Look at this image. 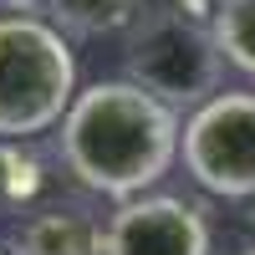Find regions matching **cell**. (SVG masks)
Segmentation results:
<instances>
[{
	"label": "cell",
	"mask_w": 255,
	"mask_h": 255,
	"mask_svg": "<svg viewBox=\"0 0 255 255\" xmlns=\"http://www.w3.org/2000/svg\"><path fill=\"white\" fill-rule=\"evenodd\" d=\"M240 255H255V250H240Z\"/></svg>",
	"instance_id": "obj_12"
},
{
	"label": "cell",
	"mask_w": 255,
	"mask_h": 255,
	"mask_svg": "<svg viewBox=\"0 0 255 255\" xmlns=\"http://www.w3.org/2000/svg\"><path fill=\"white\" fill-rule=\"evenodd\" d=\"M41 10L61 36H118L143 15L138 0H46Z\"/></svg>",
	"instance_id": "obj_7"
},
{
	"label": "cell",
	"mask_w": 255,
	"mask_h": 255,
	"mask_svg": "<svg viewBox=\"0 0 255 255\" xmlns=\"http://www.w3.org/2000/svg\"><path fill=\"white\" fill-rule=\"evenodd\" d=\"M72 102V41L41 15H0V143H26L61 128Z\"/></svg>",
	"instance_id": "obj_2"
},
{
	"label": "cell",
	"mask_w": 255,
	"mask_h": 255,
	"mask_svg": "<svg viewBox=\"0 0 255 255\" xmlns=\"http://www.w3.org/2000/svg\"><path fill=\"white\" fill-rule=\"evenodd\" d=\"M0 255H10V250H0Z\"/></svg>",
	"instance_id": "obj_13"
},
{
	"label": "cell",
	"mask_w": 255,
	"mask_h": 255,
	"mask_svg": "<svg viewBox=\"0 0 255 255\" xmlns=\"http://www.w3.org/2000/svg\"><path fill=\"white\" fill-rule=\"evenodd\" d=\"M184 123L133 82H92L61 118V158L72 179L102 199H143L179 158Z\"/></svg>",
	"instance_id": "obj_1"
},
{
	"label": "cell",
	"mask_w": 255,
	"mask_h": 255,
	"mask_svg": "<svg viewBox=\"0 0 255 255\" xmlns=\"http://www.w3.org/2000/svg\"><path fill=\"white\" fill-rule=\"evenodd\" d=\"M215 41H220L225 67H235L255 82V0H225L215 20Z\"/></svg>",
	"instance_id": "obj_8"
},
{
	"label": "cell",
	"mask_w": 255,
	"mask_h": 255,
	"mask_svg": "<svg viewBox=\"0 0 255 255\" xmlns=\"http://www.w3.org/2000/svg\"><path fill=\"white\" fill-rule=\"evenodd\" d=\"M41 189V163L20 153V143H0V209L31 199Z\"/></svg>",
	"instance_id": "obj_9"
},
{
	"label": "cell",
	"mask_w": 255,
	"mask_h": 255,
	"mask_svg": "<svg viewBox=\"0 0 255 255\" xmlns=\"http://www.w3.org/2000/svg\"><path fill=\"white\" fill-rule=\"evenodd\" d=\"M184 168L220 199H255V92L225 87L184 118Z\"/></svg>",
	"instance_id": "obj_4"
},
{
	"label": "cell",
	"mask_w": 255,
	"mask_h": 255,
	"mask_svg": "<svg viewBox=\"0 0 255 255\" xmlns=\"http://www.w3.org/2000/svg\"><path fill=\"white\" fill-rule=\"evenodd\" d=\"M108 255H209V225L189 199L143 194L108 220Z\"/></svg>",
	"instance_id": "obj_5"
},
{
	"label": "cell",
	"mask_w": 255,
	"mask_h": 255,
	"mask_svg": "<svg viewBox=\"0 0 255 255\" xmlns=\"http://www.w3.org/2000/svg\"><path fill=\"white\" fill-rule=\"evenodd\" d=\"M0 5H5L10 15H31V10H41V5H46V0H0Z\"/></svg>",
	"instance_id": "obj_11"
},
{
	"label": "cell",
	"mask_w": 255,
	"mask_h": 255,
	"mask_svg": "<svg viewBox=\"0 0 255 255\" xmlns=\"http://www.w3.org/2000/svg\"><path fill=\"white\" fill-rule=\"evenodd\" d=\"M10 255H108V225L87 209H36L15 225Z\"/></svg>",
	"instance_id": "obj_6"
},
{
	"label": "cell",
	"mask_w": 255,
	"mask_h": 255,
	"mask_svg": "<svg viewBox=\"0 0 255 255\" xmlns=\"http://www.w3.org/2000/svg\"><path fill=\"white\" fill-rule=\"evenodd\" d=\"M153 10L179 15V20H194V26H209V31H215V20H220V10H225V0H158Z\"/></svg>",
	"instance_id": "obj_10"
},
{
	"label": "cell",
	"mask_w": 255,
	"mask_h": 255,
	"mask_svg": "<svg viewBox=\"0 0 255 255\" xmlns=\"http://www.w3.org/2000/svg\"><path fill=\"white\" fill-rule=\"evenodd\" d=\"M123 67H128V82L143 87L148 97H158L163 108L194 113L220 92L225 56L209 26H194V20H179L163 10H143L123 41Z\"/></svg>",
	"instance_id": "obj_3"
}]
</instances>
